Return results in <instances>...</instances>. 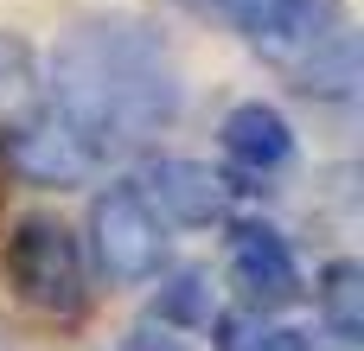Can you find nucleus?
<instances>
[{
    "label": "nucleus",
    "instance_id": "f257e3e1",
    "mask_svg": "<svg viewBox=\"0 0 364 351\" xmlns=\"http://www.w3.org/2000/svg\"><path fill=\"white\" fill-rule=\"evenodd\" d=\"M51 109L96 147V160H122L154 147L179 109H186V77L160 26L134 13H90L77 19L58 51H51Z\"/></svg>",
    "mask_w": 364,
    "mask_h": 351
},
{
    "label": "nucleus",
    "instance_id": "f03ea898",
    "mask_svg": "<svg viewBox=\"0 0 364 351\" xmlns=\"http://www.w3.org/2000/svg\"><path fill=\"white\" fill-rule=\"evenodd\" d=\"M6 281L45 320H83L90 313V256H83V237L64 217L32 211V217L13 224V237H6Z\"/></svg>",
    "mask_w": 364,
    "mask_h": 351
},
{
    "label": "nucleus",
    "instance_id": "7ed1b4c3",
    "mask_svg": "<svg viewBox=\"0 0 364 351\" xmlns=\"http://www.w3.org/2000/svg\"><path fill=\"white\" fill-rule=\"evenodd\" d=\"M90 269L109 288H147L173 256V224L147 205L141 179H109L90 205Z\"/></svg>",
    "mask_w": 364,
    "mask_h": 351
},
{
    "label": "nucleus",
    "instance_id": "20e7f679",
    "mask_svg": "<svg viewBox=\"0 0 364 351\" xmlns=\"http://www.w3.org/2000/svg\"><path fill=\"white\" fill-rule=\"evenodd\" d=\"M186 6L192 19H211L224 32H237L250 51H262L282 77L294 64H307L339 26H346V6L339 0H173Z\"/></svg>",
    "mask_w": 364,
    "mask_h": 351
},
{
    "label": "nucleus",
    "instance_id": "39448f33",
    "mask_svg": "<svg viewBox=\"0 0 364 351\" xmlns=\"http://www.w3.org/2000/svg\"><path fill=\"white\" fill-rule=\"evenodd\" d=\"M0 160H6L13 179L45 185V192H64V185H83V179L102 173L96 147H90V141H83V134L51 109V96H38L26 115L0 122Z\"/></svg>",
    "mask_w": 364,
    "mask_h": 351
},
{
    "label": "nucleus",
    "instance_id": "423d86ee",
    "mask_svg": "<svg viewBox=\"0 0 364 351\" xmlns=\"http://www.w3.org/2000/svg\"><path fill=\"white\" fill-rule=\"evenodd\" d=\"M224 269H230V288L243 294V307H256V313H282V307H294L307 294L301 288V262H294V243L275 224H262V217L230 224Z\"/></svg>",
    "mask_w": 364,
    "mask_h": 351
},
{
    "label": "nucleus",
    "instance_id": "0eeeda50",
    "mask_svg": "<svg viewBox=\"0 0 364 351\" xmlns=\"http://www.w3.org/2000/svg\"><path fill=\"white\" fill-rule=\"evenodd\" d=\"M141 192H147V205L166 217V224H179V230H211V224H224L230 217V198H237V185L224 179V173H211L205 160H154L147 166V179H141Z\"/></svg>",
    "mask_w": 364,
    "mask_h": 351
},
{
    "label": "nucleus",
    "instance_id": "6e6552de",
    "mask_svg": "<svg viewBox=\"0 0 364 351\" xmlns=\"http://www.w3.org/2000/svg\"><path fill=\"white\" fill-rule=\"evenodd\" d=\"M218 147L250 179H282L294 166V128H288V115L275 102H237L224 115V128H218Z\"/></svg>",
    "mask_w": 364,
    "mask_h": 351
},
{
    "label": "nucleus",
    "instance_id": "1a4fd4ad",
    "mask_svg": "<svg viewBox=\"0 0 364 351\" xmlns=\"http://www.w3.org/2000/svg\"><path fill=\"white\" fill-rule=\"evenodd\" d=\"M288 83H294L301 96H314V102H352V96H358V32L339 26L307 64L288 70Z\"/></svg>",
    "mask_w": 364,
    "mask_h": 351
},
{
    "label": "nucleus",
    "instance_id": "9d476101",
    "mask_svg": "<svg viewBox=\"0 0 364 351\" xmlns=\"http://www.w3.org/2000/svg\"><path fill=\"white\" fill-rule=\"evenodd\" d=\"M160 281V294H154V320L166 326V333H205L211 320H218V301H211V275L205 269H160L154 275Z\"/></svg>",
    "mask_w": 364,
    "mask_h": 351
},
{
    "label": "nucleus",
    "instance_id": "9b49d317",
    "mask_svg": "<svg viewBox=\"0 0 364 351\" xmlns=\"http://www.w3.org/2000/svg\"><path fill=\"white\" fill-rule=\"evenodd\" d=\"M320 320L339 345H358L364 339V269L358 262H326L320 275Z\"/></svg>",
    "mask_w": 364,
    "mask_h": 351
},
{
    "label": "nucleus",
    "instance_id": "f8f14e48",
    "mask_svg": "<svg viewBox=\"0 0 364 351\" xmlns=\"http://www.w3.org/2000/svg\"><path fill=\"white\" fill-rule=\"evenodd\" d=\"M45 96V77H38V58L19 32H0V122L26 115L32 102Z\"/></svg>",
    "mask_w": 364,
    "mask_h": 351
},
{
    "label": "nucleus",
    "instance_id": "ddd939ff",
    "mask_svg": "<svg viewBox=\"0 0 364 351\" xmlns=\"http://www.w3.org/2000/svg\"><path fill=\"white\" fill-rule=\"evenodd\" d=\"M218 345L224 351H314V339L301 326H282V320H218Z\"/></svg>",
    "mask_w": 364,
    "mask_h": 351
},
{
    "label": "nucleus",
    "instance_id": "4468645a",
    "mask_svg": "<svg viewBox=\"0 0 364 351\" xmlns=\"http://www.w3.org/2000/svg\"><path fill=\"white\" fill-rule=\"evenodd\" d=\"M122 351H186V345H179L166 326H160V333H154V326H141V333H128V345H122Z\"/></svg>",
    "mask_w": 364,
    "mask_h": 351
},
{
    "label": "nucleus",
    "instance_id": "2eb2a0df",
    "mask_svg": "<svg viewBox=\"0 0 364 351\" xmlns=\"http://www.w3.org/2000/svg\"><path fill=\"white\" fill-rule=\"evenodd\" d=\"M0 351H6V333H0Z\"/></svg>",
    "mask_w": 364,
    "mask_h": 351
}]
</instances>
